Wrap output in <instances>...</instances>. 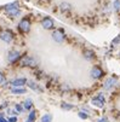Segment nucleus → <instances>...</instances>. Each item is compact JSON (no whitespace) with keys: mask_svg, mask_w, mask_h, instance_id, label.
Returning <instances> with one entry per match:
<instances>
[{"mask_svg":"<svg viewBox=\"0 0 120 122\" xmlns=\"http://www.w3.org/2000/svg\"><path fill=\"white\" fill-rule=\"evenodd\" d=\"M118 44H120V34L115 39H113V41H112V45H118Z\"/></svg>","mask_w":120,"mask_h":122,"instance_id":"obj_24","label":"nucleus"},{"mask_svg":"<svg viewBox=\"0 0 120 122\" xmlns=\"http://www.w3.org/2000/svg\"><path fill=\"white\" fill-rule=\"evenodd\" d=\"M13 110H15L17 114H22L23 110H24V108H23V105H21V104H16L15 108H13Z\"/></svg>","mask_w":120,"mask_h":122,"instance_id":"obj_20","label":"nucleus"},{"mask_svg":"<svg viewBox=\"0 0 120 122\" xmlns=\"http://www.w3.org/2000/svg\"><path fill=\"white\" fill-rule=\"evenodd\" d=\"M7 121H9V122H17V117H16V116H10Z\"/></svg>","mask_w":120,"mask_h":122,"instance_id":"obj_25","label":"nucleus"},{"mask_svg":"<svg viewBox=\"0 0 120 122\" xmlns=\"http://www.w3.org/2000/svg\"><path fill=\"white\" fill-rule=\"evenodd\" d=\"M26 122H34V121H30V120H27Z\"/></svg>","mask_w":120,"mask_h":122,"instance_id":"obj_28","label":"nucleus"},{"mask_svg":"<svg viewBox=\"0 0 120 122\" xmlns=\"http://www.w3.org/2000/svg\"><path fill=\"white\" fill-rule=\"evenodd\" d=\"M84 57H85V59H87V61H92L95 58V52L92 50L84 51Z\"/></svg>","mask_w":120,"mask_h":122,"instance_id":"obj_14","label":"nucleus"},{"mask_svg":"<svg viewBox=\"0 0 120 122\" xmlns=\"http://www.w3.org/2000/svg\"><path fill=\"white\" fill-rule=\"evenodd\" d=\"M20 63L22 66H29V68H35L38 65V62L34 59L33 57L30 56H24L20 59Z\"/></svg>","mask_w":120,"mask_h":122,"instance_id":"obj_2","label":"nucleus"},{"mask_svg":"<svg viewBox=\"0 0 120 122\" xmlns=\"http://www.w3.org/2000/svg\"><path fill=\"white\" fill-rule=\"evenodd\" d=\"M60 10H61L62 12H68V11L71 10V4H69V3H65V1L61 3V4H60Z\"/></svg>","mask_w":120,"mask_h":122,"instance_id":"obj_16","label":"nucleus"},{"mask_svg":"<svg viewBox=\"0 0 120 122\" xmlns=\"http://www.w3.org/2000/svg\"><path fill=\"white\" fill-rule=\"evenodd\" d=\"M6 122H9V121H7V120H6Z\"/></svg>","mask_w":120,"mask_h":122,"instance_id":"obj_29","label":"nucleus"},{"mask_svg":"<svg viewBox=\"0 0 120 122\" xmlns=\"http://www.w3.org/2000/svg\"><path fill=\"white\" fill-rule=\"evenodd\" d=\"M52 118H54V116L51 114H44L40 118V122H52Z\"/></svg>","mask_w":120,"mask_h":122,"instance_id":"obj_17","label":"nucleus"},{"mask_svg":"<svg viewBox=\"0 0 120 122\" xmlns=\"http://www.w3.org/2000/svg\"><path fill=\"white\" fill-rule=\"evenodd\" d=\"M35 118H37V110H29L28 120H30V121H35Z\"/></svg>","mask_w":120,"mask_h":122,"instance_id":"obj_19","label":"nucleus"},{"mask_svg":"<svg viewBox=\"0 0 120 122\" xmlns=\"http://www.w3.org/2000/svg\"><path fill=\"white\" fill-rule=\"evenodd\" d=\"M5 10L12 17H18L21 15V10L18 7V3H11V4L5 5Z\"/></svg>","mask_w":120,"mask_h":122,"instance_id":"obj_1","label":"nucleus"},{"mask_svg":"<svg viewBox=\"0 0 120 122\" xmlns=\"http://www.w3.org/2000/svg\"><path fill=\"white\" fill-rule=\"evenodd\" d=\"M113 7L116 12H120V0H115L114 4H113Z\"/></svg>","mask_w":120,"mask_h":122,"instance_id":"obj_22","label":"nucleus"},{"mask_svg":"<svg viewBox=\"0 0 120 122\" xmlns=\"http://www.w3.org/2000/svg\"><path fill=\"white\" fill-rule=\"evenodd\" d=\"M0 39H1L4 42H7V44H10L11 41H12V39H13V35H12V33L11 31H4V33H1L0 34Z\"/></svg>","mask_w":120,"mask_h":122,"instance_id":"obj_11","label":"nucleus"},{"mask_svg":"<svg viewBox=\"0 0 120 122\" xmlns=\"http://www.w3.org/2000/svg\"><path fill=\"white\" fill-rule=\"evenodd\" d=\"M23 108H24V110H27V111L32 110V108H33V100H32L30 98H28V99L24 100V103H23Z\"/></svg>","mask_w":120,"mask_h":122,"instance_id":"obj_15","label":"nucleus"},{"mask_svg":"<svg viewBox=\"0 0 120 122\" xmlns=\"http://www.w3.org/2000/svg\"><path fill=\"white\" fill-rule=\"evenodd\" d=\"M27 79H24V77H18V79H15V80H12L10 83H11V86L12 87H23L24 85H27Z\"/></svg>","mask_w":120,"mask_h":122,"instance_id":"obj_10","label":"nucleus"},{"mask_svg":"<svg viewBox=\"0 0 120 122\" xmlns=\"http://www.w3.org/2000/svg\"><path fill=\"white\" fill-rule=\"evenodd\" d=\"M97 122H108V120H107L106 117H102V118H98Z\"/></svg>","mask_w":120,"mask_h":122,"instance_id":"obj_26","label":"nucleus"},{"mask_svg":"<svg viewBox=\"0 0 120 122\" xmlns=\"http://www.w3.org/2000/svg\"><path fill=\"white\" fill-rule=\"evenodd\" d=\"M0 122H6V120L4 118V116H0Z\"/></svg>","mask_w":120,"mask_h":122,"instance_id":"obj_27","label":"nucleus"},{"mask_svg":"<svg viewBox=\"0 0 120 122\" xmlns=\"http://www.w3.org/2000/svg\"><path fill=\"white\" fill-rule=\"evenodd\" d=\"M52 39H54L55 42H57V44H62V42L65 40V34L63 33L62 29L55 30V31L52 33Z\"/></svg>","mask_w":120,"mask_h":122,"instance_id":"obj_4","label":"nucleus"},{"mask_svg":"<svg viewBox=\"0 0 120 122\" xmlns=\"http://www.w3.org/2000/svg\"><path fill=\"white\" fill-rule=\"evenodd\" d=\"M27 85H28V87L30 90H33V91H37V92H41L43 90L40 88V86H39V83H37L35 81H27Z\"/></svg>","mask_w":120,"mask_h":122,"instance_id":"obj_12","label":"nucleus"},{"mask_svg":"<svg viewBox=\"0 0 120 122\" xmlns=\"http://www.w3.org/2000/svg\"><path fill=\"white\" fill-rule=\"evenodd\" d=\"M5 83H6V77L1 71H0V86H4Z\"/></svg>","mask_w":120,"mask_h":122,"instance_id":"obj_23","label":"nucleus"},{"mask_svg":"<svg viewBox=\"0 0 120 122\" xmlns=\"http://www.w3.org/2000/svg\"><path fill=\"white\" fill-rule=\"evenodd\" d=\"M54 25H55V24H54V21H52V18H50V17H45V18L41 20V27H43L44 29H46V30L52 29Z\"/></svg>","mask_w":120,"mask_h":122,"instance_id":"obj_9","label":"nucleus"},{"mask_svg":"<svg viewBox=\"0 0 120 122\" xmlns=\"http://www.w3.org/2000/svg\"><path fill=\"white\" fill-rule=\"evenodd\" d=\"M116 83H118V79L113 76V77H109V79L106 80L103 87H104V90H108V91H109V90L114 88V87L116 86Z\"/></svg>","mask_w":120,"mask_h":122,"instance_id":"obj_8","label":"nucleus"},{"mask_svg":"<svg viewBox=\"0 0 120 122\" xmlns=\"http://www.w3.org/2000/svg\"><path fill=\"white\" fill-rule=\"evenodd\" d=\"M21 59V53H20V51H17V50H12L9 52V55H7V62L10 64H15L17 63Z\"/></svg>","mask_w":120,"mask_h":122,"instance_id":"obj_3","label":"nucleus"},{"mask_svg":"<svg viewBox=\"0 0 120 122\" xmlns=\"http://www.w3.org/2000/svg\"><path fill=\"white\" fill-rule=\"evenodd\" d=\"M90 75H91V77H92V79H95V80H98V79H101L102 76L104 75V71L102 70V68H101V66H97V65H95V66L91 69Z\"/></svg>","mask_w":120,"mask_h":122,"instance_id":"obj_6","label":"nucleus"},{"mask_svg":"<svg viewBox=\"0 0 120 122\" xmlns=\"http://www.w3.org/2000/svg\"><path fill=\"white\" fill-rule=\"evenodd\" d=\"M10 92L12 94H24V93H27V90L24 87H12Z\"/></svg>","mask_w":120,"mask_h":122,"instance_id":"obj_13","label":"nucleus"},{"mask_svg":"<svg viewBox=\"0 0 120 122\" xmlns=\"http://www.w3.org/2000/svg\"><path fill=\"white\" fill-rule=\"evenodd\" d=\"M61 108H62L63 110L68 111V110H72V109L74 108V105H73V104H69V103H62V104H61Z\"/></svg>","mask_w":120,"mask_h":122,"instance_id":"obj_18","label":"nucleus"},{"mask_svg":"<svg viewBox=\"0 0 120 122\" xmlns=\"http://www.w3.org/2000/svg\"><path fill=\"white\" fill-rule=\"evenodd\" d=\"M78 116L81 118V120H87L89 118V114L86 111H79L78 112Z\"/></svg>","mask_w":120,"mask_h":122,"instance_id":"obj_21","label":"nucleus"},{"mask_svg":"<svg viewBox=\"0 0 120 122\" xmlns=\"http://www.w3.org/2000/svg\"><path fill=\"white\" fill-rule=\"evenodd\" d=\"M104 103H106V99L102 94H98V96H96L91 99V104L93 107H97V108H103Z\"/></svg>","mask_w":120,"mask_h":122,"instance_id":"obj_5","label":"nucleus"},{"mask_svg":"<svg viewBox=\"0 0 120 122\" xmlns=\"http://www.w3.org/2000/svg\"><path fill=\"white\" fill-rule=\"evenodd\" d=\"M18 29L22 33H28L30 30V20L29 18H22L18 23Z\"/></svg>","mask_w":120,"mask_h":122,"instance_id":"obj_7","label":"nucleus"}]
</instances>
